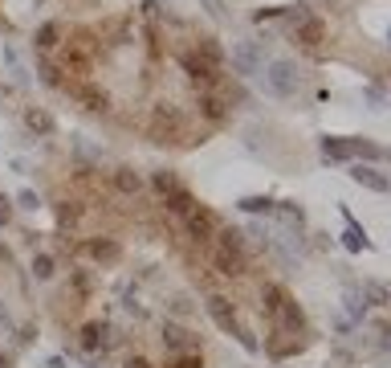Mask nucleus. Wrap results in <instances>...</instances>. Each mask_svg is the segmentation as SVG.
Returning <instances> with one entry per match:
<instances>
[{
    "instance_id": "412c9836",
    "label": "nucleus",
    "mask_w": 391,
    "mask_h": 368,
    "mask_svg": "<svg viewBox=\"0 0 391 368\" xmlns=\"http://www.w3.org/2000/svg\"><path fill=\"white\" fill-rule=\"evenodd\" d=\"M192 205H196V196H192V189H184V184H180V189H171V193L163 196V209H167L171 217H184Z\"/></svg>"
},
{
    "instance_id": "6ab92c4d",
    "label": "nucleus",
    "mask_w": 391,
    "mask_h": 368,
    "mask_svg": "<svg viewBox=\"0 0 391 368\" xmlns=\"http://www.w3.org/2000/svg\"><path fill=\"white\" fill-rule=\"evenodd\" d=\"M212 238H216V250H229V254H249L245 233H241L236 225H225V221H220V229H216Z\"/></svg>"
},
{
    "instance_id": "f3484780",
    "label": "nucleus",
    "mask_w": 391,
    "mask_h": 368,
    "mask_svg": "<svg viewBox=\"0 0 391 368\" xmlns=\"http://www.w3.org/2000/svg\"><path fill=\"white\" fill-rule=\"evenodd\" d=\"M343 221H346V233H343V245L350 250V254H363V250H371V242H367V233H363V225L350 217V209L343 205Z\"/></svg>"
},
{
    "instance_id": "f8f14e48",
    "label": "nucleus",
    "mask_w": 391,
    "mask_h": 368,
    "mask_svg": "<svg viewBox=\"0 0 391 368\" xmlns=\"http://www.w3.org/2000/svg\"><path fill=\"white\" fill-rule=\"evenodd\" d=\"M192 49H196V57H200V62H208V66H212V70H225V62H229V53H225V46H220V41H216V37H196V41H192Z\"/></svg>"
},
{
    "instance_id": "c756f323",
    "label": "nucleus",
    "mask_w": 391,
    "mask_h": 368,
    "mask_svg": "<svg viewBox=\"0 0 391 368\" xmlns=\"http://www.w3.org/2000/svg\"><path fill=\"white\" fill-rule=\"evenodd\" d=\"M171 368H204V356H200V352H180V356L171 360Z\"/></svg>"
},
{
    "instance_id": "58836bf2",
    "label": "nucleus",
    "mask_w": 391,
    "mask_h": 368,
    "mask_svg": "<svg viewBox=\"0 0 391 368\" xmlns=\"http://www.w3.org/2000/svg\"><path fill=\"white\" fill-rule=\"evenodd\" d=\"M86 368H94V364H86Z\"/></svg>"
},
{
    "instance_id": "a878e982",
    "label": "nucleus",
    "mask_w": 391,
    "mask_h": 368,
    "mask_svg": "<svg viewBox=\"0 0 391 368\" xmlns=\"http://www.w3.org/2000/svg\"><path fill=\"white\" fill-rule=\"evenodd\" d=\"M281 299H285V291H281L277 282H265V291H261V311H265V319H273V315H277Z\"/></svg>"
},
{
    "instance_id": "2f4dec72",
    "label": "nucleus",
    "mask_w": 391,
    "mask_h": 368,
    "mask_svg": "<svg viewBox=\"0 0 391 368\" xmlns=\"http://www.w3.org/2000/svg\"><path fill=\"white\" fill-rule=\"evenodd\" d=\"M8 221H13V196L0 193V225H8Z\"/></svg>"
},
{
    "instance_id": "f704fd0d",
    "label": "nucleus",
    "mask_w": 391,
    "mask_h": 368,
    "mask_svg": "<svg viewBox=\"0 0 391 368\" xmlns=\"http://www.w3.org/2000/svg\"><path fill=\"white\" fill-rule=\"evenodd\" d=\"M122 368H151V360H147V356H127V364Z\"/></svg>"
},
{
    "instance_id": "39448f33",
    "label": "nucleus",
    "mask_w": 391,
    "mask_h": 368,
    "mask_svg": "<svg viewBox=\"0 0 391 368\" xmlns=\"http://www.w3.org/2000/svg\"><path fill=\"white\" fill-rule=\"evenodd\" d=\"M232 74H241V78H253L261 74V62H265V49L261 41H232Z\"/></svg>"
},
{
    "instance_id": "e433bc0d",
    "label": "nucleus",
    "mask_w": 391,
    "mask_h": 368,
    "mask_svg": "<svg viewBox=\"0 0 391 368\" xmlns=\"http://www.w3.org/2000/svg\"><path fill=\"white\" fill-rule=\"evenodd\" d=\"M45 368H66V360H62V356H49V360H45Z\"/></svg>"
},
{
    "instance_id": "c9c22d12",
    "label": "nucleus",
    "mask_w": 391,
    "mask_h": 368,
    "mask_svg": "<svg viewBox=\"0 0 391 368\" xmlns=\"http://www.w3.org/2000/svg\"><path fill=\"white\" fill-rule=\"evenodd\" d=\"M187 311H192V303H187L184 294H180V299H176V315H187Z\"/></svg>"
},
{
    "instance_id": "ddd939ff",
    "label": "nucleus",
    "mask_w": 391,
    "mask_h": 368,
    "mask_svg": "<svg viewBox=\"0 0 391 368\" xmlns=\"http://www.w3.org/2000/svg\"><path fill=\"white\" fill-rule=\"evenodd\" d=\"M111 189H115L118 196H138L143 193V176H138L131 164H122V168L111 172Z\"/></svg>"
},
{
    "instance_id": "9d476101",
    "label": "nucleus",
    "mask_w": 391,
    "mask_h": 368,
    "mask_svg": "<svg viewBox=\"0 0 391 368\" xmlns=\"http://www.w3.org/2000/svg\"><path fill=\"white\" fill-rule=\"evenodd\" d=\"M212 266L220 278H245L249 274V254H229V250H212Z\"/></svg>"
},
{
    "instance_id": "a211bd4d",
    "label": "nucleus",
    "mask_w": 391,
    "mask_h": 368,
    "mask_svg": "<svg viewBox=\"0 0 391 368\" xmlns=\"http://www.w3.org/2000/svg\"><path fill=\"white\" fill-rule=\"evenodd\" d=\"M350 180L363 184V189H371V193H388V189H391L388 176H383L379 168H367V164H355V168H350Z\"/></svg>"
},
{
    "instance_id": "6e6552de",
    "label": "nucleus",
    "mask_w": 391,
    "mask_h": 368,
    "mask_svg": "<svg viewBox=\"0 0 391 368\" xmlns=\"http://www.w3.org/2000/svg\"><path fill=\"white\" fill-rule=\"evenodd\" d=\"M163 348L171 352V356H180V352H196L200 348V336H192L184 323H163Z\"/></svg>"
},
{
    "instance_id": "2eb2a0df",
    "label": "nucleus",
    "mask_w": 391,
    "mask_h": 368,
    "mask_svg": "<svg viewBox=\"0 0 391 368\" xmlns=\"http://www.w3.org/2000/svg\"><path fill=\"white\" fill-rule=\"evenodd\" d=\"M24 127L33 135H57V119L49 115L45 107H24Z\"/></svg>"
},
{
    "instance_id": "9b49d317",
    "label": "nucleus",
    "mask_w": 391,
    "mask_h": 368,
    "mask_svg": "<svg viewBox=\"0 0 391 368\" xmlns=\"http://www.w3.org/2000/svg\"><path fill=\"white\" fill-rule=\"evenodd\" d=\"M62 41H66V25L62 21H45L33 33V49H37V53H57Z\"/></svg>"
},
{
    "instance_id": "7c9ffc66",
    "label": "nucleus",
    "mask_w": 391,
    "mask_h": 368,
    "mask_svg": "<svg viewBox=\"0 0 391 368\" xmlns=\"http://www.w3.org/2000/svg\"><path fill=\"white\" fill-rule=\"evenodd\" d=\"M17 205L29 209V213H37V209H41V196L33 193V189H21V193H17Z\"/></svg>"
},
{
    "instance_id": "72a5a7b5",
    "label": "nucleus",
    "mask_w": 391,
    "mask_h": 368,
    "mask_svg": "<svg viewBox=\"0 0 391 368\" xmlns=\"http://www.w3.org/2000/svg\"><path fill=\"white\" fill-rule=\"evenodd\" d=\"M17 340H21V343H33V340H37V323H24V327H21V336H17Z\"/></svg>"
},
{
    "instance_id": "1a4fd4ad",
    "label": "nucleus",
    "mask_w": 391,
    "mask_h": 368,
    "mask_svg": "<svg viewBox=\"0 0 391 368\" xmlns=\"http://www.w3.org/2000/svg\"><path fill=\"white\" fill-rule=\"evenodd\" d=\"M82 254H90L94 262H102V266L122 262V245H118L115 238H86V242H82Z\"/></svg>"
},
{
    "instance_id": "dca6fc26",
    "label": "nucleus",
    "mask_w": 391,
    "mask_h": 368,
    "mask_svg": "<svg viewBox=\"0 0 391 368\" xmlns=\"http://www.w3.org/2000/svg\"><path fill=\"white\" fill-rule=\"evenodd\" d=\"M106 336H111V327H106V323H102V319H94V323H86V327H82V352H106Z\"/></svg>"
},
{
    "instance_id": "473e14b6",
    "label": "nucleus",
    "mask_w": 391,
    "mask_h": 368,
    "mask_svg": "<svg viewBox=\"0 0 391 368\" xmlns=\"http://www.w3.org/2000/svg\"><path fill=\"white\" fill-rule=\"evenodd\" d=\"M143 17H147V21H159V0H143Z\"/></svg>"
},
{
    "instance_id": "aec40b11",
    "label": "nucleus",
    "mask_w": 391,
    "mask_h": 368,
    "mask_svg": "<svg viewBox=\"0 0 391 368\" xmlns=\"http://www.w3.org/2000/svg\"><path fill=\"white\" fill-rule=\"evenodd\" d=\"M343 303H346V319L350 323H367V299L359 294V282H346Z\"/></svg>"
},
{
    "instance_id": "4c0bfd02",
    "label": "nucleus",
    "mask_w": 391,
    "mask_h": 368,
    "mask_svg": "<svg viewBox=\"0 0 391 368\" xmlns=\"http://www.w3.org/2000/svg\"><path fill=\"white\" fill-rule=\"evenodd\" d=\"M0 368H13V360H8V356H4V352H0Z\"/></svg>"
},
{
    "instance_id": "f257e3e1",
    "label": "nucleus",
    "mask_w": 391,
    "mask_h": 368,
    "mask_svg": "<svg viewBox=\"0 0 391 368\" xmlns=\"http://www.w3.org/2000/svg\"><path fill=\"white\" fill-rule=\"evenodd\" d=\"M298 86H301V70L290 57H273L265 66V95L269 98H294Z\"/></svg>"
},
{
    "instance_id": "5701e85b",
    "label": "nucleus",
    "mask_w": 391,
    "mask_h": 368,
    "mask_svg": "<svg viewBox=\"0 0 391 368\" xmlns=\"http://www.w3.org/2000/svg\"><path fill=\"white\" fill-rule=\"evenodd\" d=\"M350 160H375V164H383V160H388V147L371 144V139H350Z\"/></svg>"
},
{
    "instance_id": "393cba45",
    "label": "nucleus",
    "mask_w": 391,
    "mask_h": 368,
    "mask_svg": "<svg viewBox=\"0 0 391 368\" xmlns=\"http://www.w3.org/2000/svg\"><path fill=\"white\" fill-rule=\"evenodd\" d=\"M359 294L367 299V307L371 303H375V307H388V287H383L379 278H363V282H359Z\"/></svg>"
},
{
    "instance_id": "7ed1b4c3",
    "label": "nucleus",
    "mask_w": 391,
    "mask_h": 368,
    "mask_svg": "<svg viewBox=\"0 0 391 368\" xmlns=\"http://www.w3.org/2000/svg\"><path fill=\"white\" fill-rule=\"evenodd\" d=\"M62 95L73 98V102H78L82 111H90V115H102V111L111 107V95H106L102 86H94L90 78H82V82L73 78V82H66V86H62Z\"/></svg>"
},
{
    "instance_id": "c85d7f7f",
    "label": "nucleus",
    "mask_w": 391,
    "mask_h": 368,
    "mask_svg": "<svg viewBox=\"0 0 391 368\" xmlns=\"http://www.w3.org/2000/svg\"><path fill=\"white\" fill-rule=\"evenodd\" d=\"M33 274L37 278H53V254H33Z\"/></svg>"
},
{
    "instance_id": "bb28decb",
    "label": "nucleus",
    "mask_w": 391,
    "mask_h": 368,
    "mask_svg": "<svg viewBox=\"0 0 391 368\" xmlns=\"http://www.w3.org/2000/svg\"><path fill=\"white\" fill-rule=\"evenodd\" d=\"M151 189H155V193H159V200L167 193H171V189H180V176H176V172L171 168H159V172H151Z\"/></svg>"
},
{
    "instance_id": "4468645a",
    "label": "nucleus",
    "mask_w": 391,
    "mask_h": 368,
    "mask_svg": "<svg viewBox=\"0 0 391 368\" xmlns=\"http://www.w3.org/2000/svg\"><path fill=\"white\" fill-rule=\"evenodd\" d=\"M318 151L326 164H350V139H343V135H322Z\"/></svg>"
},
{
    "instance_id": "0eeeda50",
    "label": "nucleus",
    "mask_w": 391,
    "mask_h": 368,
    "mask_svg": "<svg viewBox=\"0 0 391 368\" xmlns=\"http://www.w3.org/2000/svg\"><path fill=\"white\" fill-rule=\"evenodd\" d=\"M208 315L216 319V327L220 332H229V336H236V327H241V315H236V307H232L225 294H208Z\"/></svg>"
},
{
    "instance_id": "f03ea898",
    "label": "nucleus",
    "mask_w": 391,
    "mask_h": 368,
    "mask_svg": "<svg viewBox=\"0 0 391 368\" xmlns=\"http://www.w3.org/2000/svg\"><path fill=\"white\" fill-rule=\"evenodd\" d=\"M180 225H184V233H187V238H192L196 245H208V242H212V233L220 229V217H216L208 205H200V200H196V205L187 209L184 217H180Z\"/></svg>"
},
{
    "instance_id": "b1692460",
    "label": "nucleus",
    "mask_w": 391,
    "mask_h": 368,
    "mask_svg": "<svg viewBox=\"0 0 391 368\" xmlns=\"http://www.w3.org/2000/svg\"><path fill=\"white\" fill-rule=\"evenodd\" d=\"M37 74H41V82H45V86H53V90H62V86H66V78H62L57 62H53L49 53H37Z\"/></svg>"
},
{
    "instance_id": "423d86ee",
    "label": "nucleus",
    "mask_w": 391,
    "mask_h": 368,
    "mask_svg": "<svg viewBox=\"0 0 391 368\" xmlns=\"http://www.w3.org/2000/svg\"><path fill=\"white\" fill-rule=\"evenodd\" d=\"M290 33H294V41H298L301 49L318 53V49H322V41H326V21L318 17V13H310V17H306V21H298Z\"/></svg>"
},
{
    "instance_id": "20e7f679",
    "label": "nucleus",
    "mask_w": 391,
    "mask_h": 368,
    "mask_svg": "<svg viewBox=\"0 0 391 368\" xmlns=\"http://www.w3.org/2000/svg\"><path fill=\"white\" fill-rule=\"evenodd\" d=\"M196 107H200V119H204L208 127H225L232 115V102L220 86H216V90H200V95H196Z\"/></svg>"
},
{
    "instance_id": "4be33fe9",
    "label": "nucleus",
    "mask_w": 391,
    "mask_h": 368,
    "mask_svg": "<svg viewBox=\"0 0 391 368\" xmlns=\"http://www.w3.org/2000/svg\"><path fill=\"white\" fill-rule=\"evenodd\" d=\"M273 196H261V193H253V196H241V200H236V209H241V213H249V217H261V213H265V217H273Z\"/></svg>"
},
{
    "instance_id": "cd10ccee",
    "label": "nucleus",
    "mask_w": 391,
    "mask_h": 368,
    "mask_svg": "<svg viewBox=\"0 0 391 368\" xmlns=\"http://www.w3.org/2000/svg\"><path fill=\"white\" fill-rule=\"evenodd\" d=\"M200 4H204V13L208 17H212V21H229L232 13H229V4H225V0H200Z\"/></svg>"
}]
</instances>
